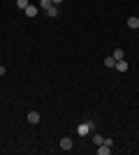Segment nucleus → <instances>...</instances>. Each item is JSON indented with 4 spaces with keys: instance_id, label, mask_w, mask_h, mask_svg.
<instances>
[{
    "instance_id": "nucleus-1",
    "label": "nucleus",
    "mask_w": 139,
    "mask_h": 155,
    "mask_svg": "<svg viewBox=\"0 0 139 155\" xmlns=\"http://www.w3.org/2000/svg\"><path fill=\"white\" fill-rule=\"evenodd\" d=\"M95 130V120H88V123H81L79 127H77V134L79 137H86L88 132H93Z\"/></svg>"
},
{
    "instance_id": "nucleus-2",
    "label": "nucleus",
    "mask_w": 139,
    "mask_h": 155,
    "mask_svg": "<svg viewBox=\"0 0 139 155\" xmlns=\"http://www.w3.org/2000/svg\"><path fill=\"white\" fill-rule=\"evenodd\" d=\"M42 120V116H40V111H28V123H33V125H37Z\"/></svg>"
},
{
    "instance_id": "nucleus-3",
    "label": "nucleus",
    "mask_w": 139,
    "mask_h": 155,
    "mask_svg": "<svg viewBox=\"0 0 139 155\" xmlns=\"http://www.w3.org/2000/svg\"><path fill=\"white\" fill-rule=\"evenodd\" d=\"M23 12H26V16H30V19H35V16H37V12H40V7H35V5H28L26 9H23Z\"/></svg>"
},
{
    "instance_id": "nucleus-4",
    "label": "nucleus",
    "mask_w": 139,
    "mask_h": 155,
    "mask_svg": "<svg viewBox=\"0 0 139 155\" xmlns=\"http://www.w3.org/2000/svg\"><path fill=\"white\" fill-rule=\"evenodd\" d=\"M60 148L63 150H72V139H70V137H63V139H60Z\"/></svg>"
},
{
    "instance_id": "nucleus-5",
    "label": "nucleus",
    "mask_w": 139,
    "mask_h": 155,
    "mask_svg": "<svg viewBox=\"0 0 139 155\" xmlns=\"http://www.w3.org/2000/svg\"><path fill=\"white\" fill-rule=\"evenodd\" d=\"M127 28H132V30L139 28V19H137V16H130V19H127Z\"/></svg>"
},
{
    "instance_id": "nucleus-6",
    "label": "nucleus",
    "mask_w": 139,
    "mask_h": 155,
    "mask_svg": "<svg viewBox=\"0 0 139 155\" xmlns=\"http://www.w3.org/2000/svg\"><path fill=\"white\" fill-rule=\"evenodd\" d=\"M46 16H49V19H56V16H58V7L51 5L49 9H46Z\"/></svg>"
},
{
    "instance_id": "nucleus-7",
    "label": "nucleus",
    "mask_w": 139,
    "mask_h": 155,
    "mask_svg": "<svg viewBox=\"0 0 139 155\" xmlns=\"http://www.w3.org/2000/svg\"><path fill=\"white\" fill-rule=\"evenodd\" d=\"M114 60H125V53H123V49H114Z\"/></svg>"
},
{
    "instance_id": "nucleus-8",
    "label": "nucleus",
    "mask_w": 139,
    "mask_h": 155,
    "mask_svg": "<svg viewBox=\"0 0 139 155\" xmlns=\"http://www.w3.org/2000/svg\"><path fill=\"white\" fill-rule=\"evenodd\" d=\"M98 153H100V155H109V153H111V146H107V143H100Z\"/></svg>"
},
{
    "instance_id": "nucleus-9",
    "label": "nucleus",
    "mask_w": 139,
    "mask_h": 155,
    "mask_svg": "<svg viewBox=\"0 0 139 155\" xmlns=\"http://www.w3.org/2000/svg\"><path fill=\"white\" fill-rule=\"evenodd\" d=\"M116 70L118 72H127V63L125 60H116Z\"/></svg>"
},
{
    "instance_id": "nucleus-10",
    "label": "nucleus",
    "mask_w": 139,
    "mask_h": 155,
    "mask_svg": "<svg viewBox=\"0 0 139 155\" xmlns=\"http://www.w3.org/2000/svg\"><path fill=\"white\" fill-rule=\"evenodd\" d=\"M51 5H53L51 0H40V9H44V12H46V9H49Z\"/></svg>"
},
{
    "instance_id": "nucleus-11",
    "label": "nucleus",
    "mask_w": 139,
    "mask_h": 155,
    "mask_svg": "<svg viewBox=\"0 0 139 155\" xmlns=\"http://www.w3.org/2000/svg\"><path fill=\"white\" fill-rule=\"evenodd\" d=\"M104 65H107V67H116V60H114V56H107V58H104Z\"/></svg>"
},
{
    "instance_id": "nucleus-12",
    "label": "nucleus",
    "mask_w": 139,
    "mask_h": 155,
    "mask_svg": "<svg viewBox=\"0 0 139 155\" xmlns=\"http://www.w3.org/2000/svg\"><path fill=\"white\" fill-rule=\"evenodd\" d=\"M102 141H104V137H102V134H93V143H95V146H100Z\"/></svg>"
},
{
    "instance_id": "nucleus-13",
    "label": "nucleus",
    "mask_w": 139,
    "mask_h": 155,
    "mask_svg": "<svg viewBox=\"0 0 139 155\" xmlns=\"http://www.w3.org/2000/svg\"><path fill=\"white\" fill-rule=\"evenodd\" d=\"M16 5H19V9H26L30 2H28V0H16Z\"/></svg>"
},
{
    "instance_id": "nucleus-14",
    "label": "nucleus",
    "mask_w": 139,
    "mask_h": 155,
    "mask_svg": "<svg viewBox=\"0 0 139 155\" xmlns=\"http://www.w3.org/2000/svg\"><path fill=\"white\" fill-rule=\"evenodd\" d=\"M2 74H7V70H5V65H0V77H2Z\"/></svg>"
},
{
    "instance_id": "nucleus-15",
    "label": "nucleus",
    "mask_w": 139,
    "mask_h": 155,
    "mask_svg": "<svg viewBox=\"0 0 139 155\" xmlns=\"http://www.w3.org/2000/svg\"><path fill=\"white\" fill-rule=\"evenodd\" d=\"M51 2H53V5H60V2H63V0H51Z\"/></svg>"
},
{
    "instance_id": "nucleus-16",
    "label": "nucleus",
    "mask_w": 139,
    "mask_h": 155,
    "mask_svg": "<svg viewBox=\"0 0 139 155\" xmlns=\"http://www.w3.org/2000/svg\"><path fill=\"white\" fill-rule=\"evenodd\" d=\"M0 65H2V60H0Z\"/></svg>"
}]
</instances>
